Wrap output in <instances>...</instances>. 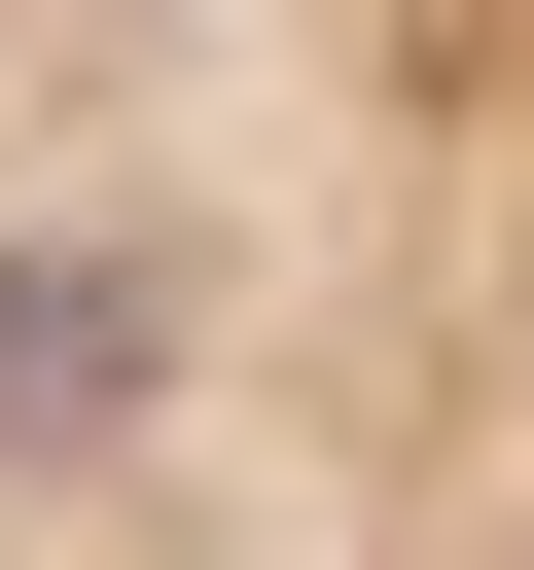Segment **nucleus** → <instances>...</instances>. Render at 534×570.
<instances>
[{"label":"nucleus","instance_id":"1","mask_svg":"<svg viewBox=\"0 0 534 570\" xmlns=\"http://www.w3.org/2000/svg\"><path fill=\"white\" fill-rule=\"evenodd\" d=\"M0 534H534V0H0Z\"/></svg>","mask_w":534,"mask_h":570}]
</instances>
